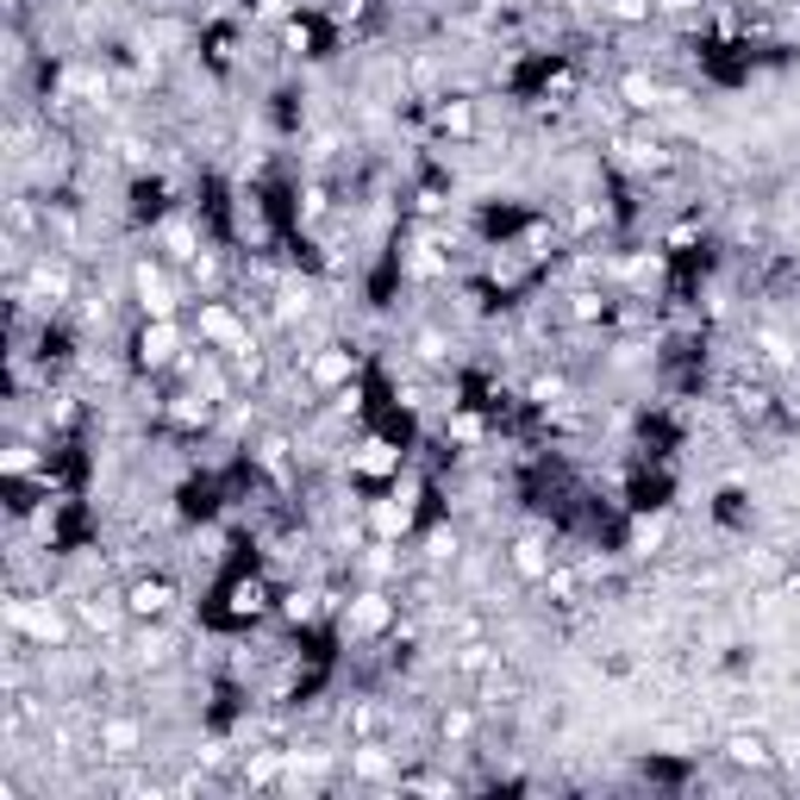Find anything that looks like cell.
<instances>
[{
  "instance_id": "2",
  "label": "cell",
  "mask_w": 800,
  "mask_h": 800,
  "mask_svg": "<svg viewBox=\"0 0 800 800\" xmlns=\"http://www.w3.org/2000/svg\"><path fill=\"white\" fill-rule=\"evenodd\" d=\"M170 600H175L170 582H138V588L125 595V613H138V620H163V613H170Z\"/></svg>"
},
{
  "instance_id": "6",
  "label": "cell",
  "mask_w": 800,
  "mask_h": 800,
  "mask_svg": "<svg viewBox=\"0 0 800 800\" xmlns=\"http://www.w3.org/2000/svg\"><path fill=\"white\" fill-rule=\"evenodd\" d=\"M513 570H520V575H550L545 545H532V538H525V545H513Z\"/></svg>"
},
{
  "instance_id": "4",
  "label": "cell",
  "mask_w": 800,
  "mask_h": 800,
  "mask_svg": "<svg viewBox=\"0 0 800 800\" xmlns=\"http://www.w3.org/2000/svg\"><path fill=\"white\" fill-rule=\"evenodd\" d=\"M350 470H370V475H395L400 470V457H395V445H382V438H370V445L350 457Z\"/></svg>"
},
{
  "instance_id": "5",
  "label": "cell",
  "mask_w": 800,
  "mask_h": 800,
  "mask_svg": "<svg viewBox=\"0 0 800 800\" xmlns=\"http://www.w3.org/2000/svg\"><path fill=\"white\" fill-rule=\"evenodd\" d=\"M725 757H732V763H750V770H763V763H770V738H757V732H738V738H732V745H725Z\"/></svg>"
},
{
  "instance_id": "1",
  "label": "cell",
  "mask_w": 800,
  "mask_h": 800,
  "mask_svg": "<svg viewBox=\"0 0 800 800\" xmlns=\"http://www.w3.org/2000/svg\"><path fill=\"white\" fill-rule=\"evenodd\" d=\"M175 350H182V325L150 320L145 338H138V363H145V370H163V363H175Z\"/></svg>"
},
{
  "instance_id": "3",
  "label": "cell",
  "mask_w": 800,
  "mask_h": 800,
  "mask_svg": "<svg viewBox=\"0 0 800 800\" xmlns=\"http://www.w3.org/2000/svg\"><path fill=\"white\" fill-rule=\"evenodd\" d=\"M620 95H625V107H638V113H657V107H663V88H657V75H625Z\"/></svg>"
}]
</instances>
